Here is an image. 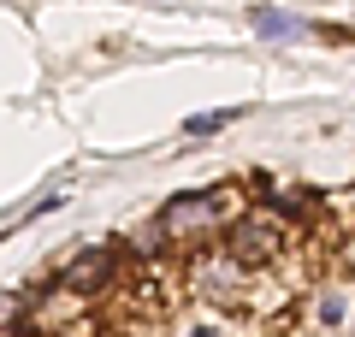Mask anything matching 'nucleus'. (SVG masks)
I'll return each mask as SVG.
<instances>
[{
    "label": "nucleus",
    "instance_id": "obj_1",
    "mask_svg": "<svg viewBox=\"0 0 355 337\" xmlns=\"http://www.w3.org/2000/svg\"><path fill=\"white\" fill-rule=\"evenodd\" d=\"M219 237H225V254H231L237 266H249V273H254V266H272V261L284 254V243H291V237H284V225L266 219V213L225 219V231H219Z\"/></svg>",
    "mask_w": 355,
    "mask_h": 337
},
{
    "label": "nucleus",
    "instance_id": "obj_2",
    "mask_svg": "<svg viewBox=\"0 0 355 337\" xmlns=\"http://www.w3.org/2000/svg\"><path fill=\"white\" fill-rule=\"evenodd\" d=\"M219 213H225L219 207V189H202V196H172L154 225H160L166 243H190V237H207V231H225Z\"/></svg>",
    "mask_w": 355,
    "mask_h": 337
},
{
    "label": "nucleus",
    "instance_id": "obj_3",
    "mask_svg": "<svg viewBox=\"0 0 355 337\" xmlns=\"http://www.w3.org/2000/svg\"><path fill=\"white\" fill-rule=\"evenodd\" d=\"M190 284L202 302H214V308H231V302H243V284H249V266H237L225 249L207 254V261L190 266Z\"/></svg>",
    "mask_w": 355,
    "mask_h": 337
},
{
    "label": "nucleus",
    "instance_id": "obj_4",
    "mask_svg": "<svg viewBox=\"0 0 355 337\" xmlns=\"http://www.w3.org/2000/svg\"><path fill=\"white\" fill-rule=\"evenodd\" d=\"M107 284H113V249H83L60 273V290H71V296H95V290H107Z\"/></svg>",
    "mask_w": 355,
    "mask_h": 337
},
{
    "label": "nucleus",
    "instance_id": "obj_5",
    "mask_svg": "<svg viewBox=\"0 0 355 337\" xmlns=\"http://www.w3.org/2000/svg\"><path fill=\"white\" fill-rule=\"evenodd\" d=\"M249 18H254V30H261V36H296V30H302L291 12H272V6H254Z\"/></svg>",
    "mask_w": 355,
    "mask_h": 337
},
{
    "label": "nucleus",
    "instance_id": "obj_6",
    "mask_svg": "<svg viewBox=\"0 0 355 337\" xmlns=\"http://www.w3.org/2000/svg\"><path fill=\"white\" fill-rule=\"evenodd\" d=\"M343 308H349V296H343L338 284L320 290V325H338V320H343Z\"/></svg>",
    "mask_w": 355,
    "mask_h": 337
},
{
    "label": "nucleus",
    "instance_id": "obj_7",
    "mask_svg": "<svg viewBox=\"0 0 355 337\" xmlns=\"http://www.w3.org/2000/svg\"><path fill=\"white\" fill-rule=\"evenodd\" d=\"M231 119H237V107H225V112H202V119H190V137H214V130H225Z\"/></svg>",
    "mask_w": 355,
    "mask_h": 337
},
{
    "label": "nucleus",
    "instance_id": "obj_8",
    "mask_svg": "<svg viewBox=\"0 0 355 337\" xmlns=\"http://www.w3.org/2000/svg\"><path fill=\"white\" fill-rule=\"evenodd\" d=\"M12 320H18V296H0V331H6Z\"/></svg>",
    "mask_w": 355,
    "mask_h": 337
}]
</instances>
